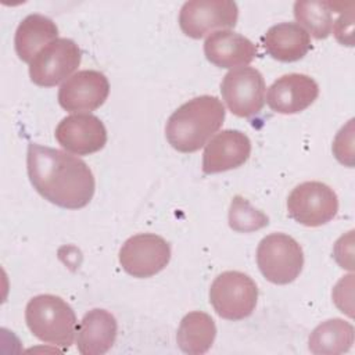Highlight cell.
<instances>
[{"mask_svg": "<svg viewBox=\"0 0 355 355\" xmlns=\"http://www.w3.org/2000/svg\"><path fill=\"white\" fill-rule=\"evenodd\" d=\"M26 169L33 189L57 207L79 209L94 196L92 169L83 159L62 150L29 143Z\"/></svg>", "mask_w": 355, "mask_h": 355, "instance_id": "cell-1", "label": "cell"}, {"mask_svg": "<svg viewBox=\"0 0 355 355\" xmlns=\"http://www.w3.org/2000/svg\"><path fill=\"white\" fill-rule=\"evenodd\" d=\"M225 105L215 96H200L182 104L165 125L168 143L180 153H194L220 129Z\"/></svg>", "mask_w": 355, "mask_h": 355, "instance_id": "cell-2", "label": "cell"}, {"mask_svg": "<svg viewBox=\"0 0 355 355\" xmlns=\"http://www.w3.org/2000/svg\"><path fill=\"white\" fill-rule=\"evenodd\" d=\"M25 322L31 333L43 343L68 349L76 334V315L58 295L39 294L25 308Z\"/></svg>", "mask_w": 355, "mask_h": 355, "instance_id": "cell-3", "label": "cell"}, {"mask_svg": "<svg viewBox=\"0 0 355 355\" xmlns=\"http://www.w3.org/2000/svg\"><path fill=\"white\" fill-rule=\"evenodd\" d=\"M257 265L273 284L294 282L304 266V252L297 240L284 233H270L257 248Z\"/></svg>", "mask_w": 355, "mask_h": 355, "instance_id": "cell-4", "label": "cell"}, {"mask_svg": "<svg viewBox=\"0 0 355 355\" xmlns=\"http://www.w3.org/2000/svg\"><path fill=\"white\" fill-rule=\"evenodd\" d=\"M258 287L245 273L226 270L215 277L209 288V302L218 316L227 320L248 318L257 305Z\"/></svg>", "mask_w": 355, "mask_h": 355, "instance_id": "cell-5", "label": "cell"}, {"mask_svg": "<svg viewBox=\"0 0 355 355\" xmlns=\"http://www.w3.org/2000/svg\"><path fill=\"white\" fill-rule=\"evenodd\" d=\"M288 215L308 227L330 222L338 211L336 191L322 182H304L293 189L287 198Z\"/></svg>", "mask_w": 355, "mask_h": 355, "instance_id": "cell-6", "label": "cell"}, {"mask_svg": "<svg viewBox=\"0 0 355 355\" xmlns=\"http://www.w3.org/2000/svg\"><path fill=\"white\" fill-rule=\"evenodd\" d=\"M171 261V245L158 234L139 233L129 237L119 250L122 269L137 279L159 273Z\"/></svg>", "mask_w": 355, "mask_h": 355, "instance_id": "cell-7", "label": "cell"}, {"mask_svg": "<svg viewBox=\"0 0 355 355\" xmlns=\"http://www.w3.org/2000/svg\"><path fill=\"white\" fill-rule=\"evenodd\" d=\"M220 93L232 114L240 118H250L262 110L266 85L257 68L240 67L223 76Z\"/></svg>", "mask_w": 355, "mask_h": 355, "instance_id": "cell-8", "label": "cell"}, {"mask_svg": "<svg viewBox=\"0 0 355 355\" xmlns=\"http://www.w3.org/2000/svg\"><path fill=\"white\" fill-rule=\"evenodd\" d=\"M79 46L67 37H58L43 47L29 64L31 80L42 87H53L68 78L80 64Z\"/></svg>", "mask_w": 355, "mask_h": 355, "instance_id": "cell-9", "label": "cell"}, {"mask_svg": "<svg viewBox=\"0 0 355 355\" xmlns=\"http://www.w3.org/2000/svg\"><path fill=\"white\" fill-rule=\"evenodd\" d=\"M239 7L232 0H191L179 12V26L191 39H201L218 28H233L237 24Z\"/></svg>", "mask_w": 355, "mask_h": 355, "instance_id": "cell-10", "label": "cell"}, {"mask_svg": "<svg viewBox=\"0 0 355 355\" xmlns=\"http://www.w3.org/2000/svg\"><path fill=\"white\" fill-rule=\"evenodd\" d=\"M54 136L61 147L76 155L100 151L107 143V129L93 114L76 112L61 119Z\"/></svg>", "mask_w": 355, "mask_h": 355, "instance_id": "cell-11", "label": "cell"}, {"mask_svg": "<svg viewBox=\"0 0 355 355\" xmlns=\"http://www.w3.org/2000/svg\"><path fill=\"white\" fill-rule=\"evenodd\" d=\"M110 93L107 76L94 69L78 71L58 90L60 105L69 112L94 111L101 107Z\"/></svg>", "mask_w": 355, "mask_h": 355, "instance_id": "cell-12", "label": "cell"}, {"mask_svg": "<svg viewBox=\"0 0 355 355\" xmlns=\"http://www.w3.org/2000/svg\"><path fill=\"white\" fill-rule=\"evenodd\" d=\"M319 96L316 80L305 73H287L268 89L266 103L277 114H297L308 108Z\"/></svg>", "mask_w": 355, "mask_h": 355, "instance_id": "cell-13", "label": "cell"}, {"mask_svg": "<svg viewBox=\"0 0 355 355\" xmlns=\"http://www.w3.org/2000/svg\"><path fill=\"white\" fill-rule=\"evenodd\" d=\"M251 154V141L245 133L226 129L207 143L202 154V172L207 175L226 172L241 166Z\"/></svg>", "mask_w": 355, "mask_h": 355, "instance_id": "cell-14", "label": "cell"}, {"mask_svg": "<svg viewBox=\"0 0 355 355\" xmlns=\"http://www.w3.org/2000/svg\"><path fill=\"white\" fill-rule=\"evenodd\" d=\"M207 60L219 68L248 65L257 55L255 44L245 36L229 29L212 32L204 42Z\"/></svg>", "mask_w": 355, "mask_h": 355, "instance_id": "cell-15", "label": "cell"}, {"mask_svg": "<svg viewBox=\"0 0 355 355\" xmlns=\"http://www.w3.org/2000/svg\"><path fill=\"white\" fill-rule=\"evenodd\" d=\"M118 333L112 313L94 308L85 313L76 327V347L82 355H103L111 349Z\"/></svg>", "mask_w": 355, "mask_h": 355, "instance_id": "cell-16", "label": "cell"}, {"mask_svg": "<svg viewBox=\"0 0 355 355\" xmlns=\"http://www.w3.org/2000/svg\"><path fill=\"white\" fill-rule=\"evenodd\" d=\"M266 53L282 62L301 60L311 50L309 33L297 22H282L270 26L262 36Z\"/></svg>", "mask_w": 355, "mask_h": 355, "instance_id": "cell-17", "label": "cell"}, {"mask_svg": "<svg viewBox=\"0 0 355 355\" xmlns=\"http://www.w3.org/2000/svg\"><path fill=\"white\" fill-rule=\"evenodd\" d=\"M57 36L58 28L51 18L42 14H29L15 31V53L21 61L31 64L43 47L58 39Z\"/></svg>", "mask_w": 355, "mask_h": 355, "instance_id": "cell-18", "label": "cell"}, {"mask_svg": "<svg viewBox=\"0 0 355 355\" xmlns=\"http://www.w3.org/2000/svg\"><path fill=\"white\" fill-rule=\"evenodd\" d=\"M216 326L214 319L201 311H193L183 316L176 333L178 347L189 355L205 354L214 344Z\"/></svg>", "mask_w": 355, "mask_h": 355, "instance_id": "cell-19", "label": "cell"}, {"mask_svg": "<svg viewBox=\"0 0 355 355\" xmlns=\"http://www.w3.org/2000/svg\"><path fill=\"white\" fill-rule=\"evenodd\" d=\"M354 326L340 318L318 324L309 338L308 348L316 355H338L351 349L354 344Z\"/></svg>", "mask_w": 355, "mask_h": 355, "instance_id": "cell-20", "label": "cell"}, {"mask_svg": "<svg viewBox=\"0 0 355 355\" xmlns=\"http://www.w3.org/2000/svg\"><path fill=\"white\" fill-rule=\"evenodd\" d=\"M343 1H295L294 17L313 37L326 39L331 33L333 14L340 10Z\"/></svg>", "mask_w": 355, "mask_h": 355, "instance_id": "cell-21", "label": "cell"}, {"mask_svg": "<svg viewBox=\"0 0 355 355\" xmlns=\"http://www.w3.org/2000/svg\"><path fill=\"white\" fill-rule=\"evenodd\" d=\"M269 218L259 209L254 208L248 200L234 196L229 208V226L234 232L250 233L268 226Z\"/></svg>", "mask_w": 355, "mask_h": 355, "instance_id": "cell-22", "label": "cell"}, {"mask_svg": "<svg viewBox=\"0 0 355 355\" xmlns=\"http://www.w3.org/2000/svg\"><path fill=\"white\" fill-rule=\"evenodd\" d=\"M338 17L333 21V33L337 42L345 46L354 44V4L343 3L341 8L337 11Z\"/></svg>", "mask_w": 355, "mask_h": 355, "instance_id": "cell-23", "label": "cell"}]
</instances>
